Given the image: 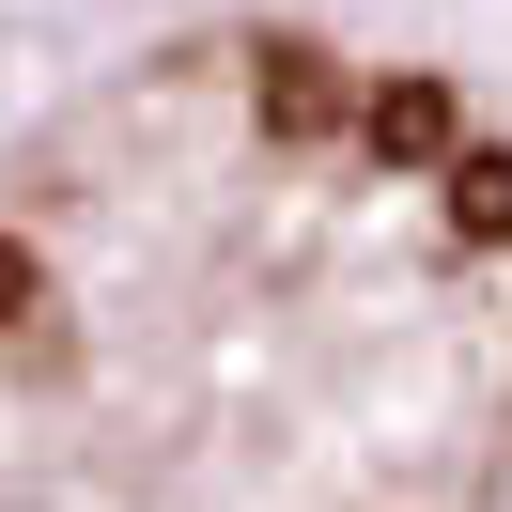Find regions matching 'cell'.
Segmentation results:
<instances>
[{
	"label": "cell",
	"instance_id": "cell-1",
	"mask_svg": "<svg viewBox=\"0 0 512 512\" xmlns=\"http://www.w3.org/2000/svg\"><path fill=\"white\" fill-rule=\"evenodd\" d=\"M357 109H373V94H342V63H326V47H264V78H249V125L280 140V156H326Z\"/></svg>",
	"mask_w": 512,
	"mask_h": 512
},
{
	"label": "cell",
	"instance_id": "cell-2",
	"mask_svg": "<svg viewBox=\"0 0 512 512\" xmlns=\"http://www.w3.org/2000/svg\"><path fill=\"white\" fill-rule=\"evenodd\" d=\"M357 140H373V171H450V78H373Z\"/></svg>",
	"mask_w": 512,
	"mask_h": 512
},
{
	"label": "cell",
	"instance_id": "cell-3",
	"mask_svg": "<svg viewBox=\"0 0 512 512\" xmlns=\"http://www.w3.org/2000/svg\"><path fill=\"white\" fill-rule=\"evenodd\" d=\"M450 233H466V249L512 233V156H450Z\"/></svg>",
	"mask_w": 512,
	"mask_h": 512
},
{
	"label": "cell",
	"instance_id": "cell-4",
	"mask_svg": "<svg viewBox=\"0 0 512 512\" xmlns=\"http://www.w3.org/2000/svg\"><path fill=\"white\" fill-rule=\"evenodd\" d=\"M32 295H47V264H32V233H16V218H0V326H16V311H32Z\"/></svg>",
	"mask_w": 512,
	"mask_h": 512
}]
</instances>
